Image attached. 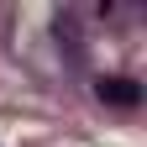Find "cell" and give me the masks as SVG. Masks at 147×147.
Wrapping results in <instances>:
<instances>
[{
  "label": "cell",
  "mask_w": 147,
  "mask_h": 147,
  "mask_svg": "<svg viewBox=\"0 0 147 147\" xmlns=\"http://www.w3.org/2000/svg\"><path fill=\"white\" fill-rule=\"evenodd\" d=\"M100 100H116V105H137V84L131 79H100Z\"/></svg>",
  "instance_id": "6da1fadb"
}]
</instances>
